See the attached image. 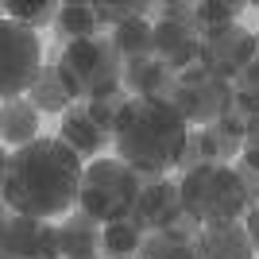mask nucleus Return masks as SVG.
Segmentation results:
<instances>
[{
  "instance_id": "1",
  "label": "nucleus",
  "mask_w": 259,
  "mask_h": 259,
  "mask_svg": "<svg viewBox=\"0 0 259 259\" xmlns=\"http://www.w3.org/2000/svg\"><path fill=\"white\" fill-rule=\"evenodd\" d=\"M81 155L70 151L58 136H39L27 147H16L0 159V197L8 213H23L35 221L70 213L81 190Z\"/></svg>"
},
{
  "instance_id": "24",
  "label": "nucleus",
  "mask_w": 259,
  "mask_h": 259,
  "mask_svg": "<svg viewBox=\"0 0 259 259\" xmlns=\"http://www.w3.org/2000/svg\"><path fill=\"white\" fill-rule=\"evenodd\" d=\"M140 259H194V244L174 232H147Z\"/></svg>"
},
{
  "instance_id": "23",
  "label": "nucleus",
  "mask_w": 259,
  "mask_h": 259,
  "mask_svg": "<svg viewBox=\"0 0 259 259\" xmlns=\"http://www.w3.org/2000/svg\"><path fill=\"white\" fill-rule=\"evenodd\" d=\"M58 8L62 4H51V0H8L4 12H8V20L23 23V27H47V23H58Z\"/></svg>"
},
{
  "instance_id": "32",
  "label": "nucleus",
  "mask_w": 259,
  "mask_h": 259,
  "mask_svg": "<svg viewBox=\"0 0 259 259\" xmlns=\"http://www.w3.org/2000/svg\"><path fill=\"white\" fill-rule=\"evenodd\" d=\"M255 259H259V255H255Z\"/></svg>"
},
{
  "instance_id": "2",
  "label": "nucleus",
  "mask_w": 259,
  "mask_h": 259,
  "mask_svg": "<svg viewBox=\"0 0 259 259\" xmlns=\"http://www.w3.org/2000/svg\"><path fill=\"white\" fill-rule=\"evenodd\" d=\"M186 140H190V124L174 108V101L143 97L128 101V108L116 120V132H112L116 159H124L140 174H166L170 166H178Z\"/></svg>"
},
{
  "instance_id": "12",
  "label": "nucleus",
  "mask_w": 259,
  "mask_h": 259,
  "mask_svg": "<svg viewBox=\"0 0 259 259\" xmlns=\"http://www.w3.org/2000/svg\"><path fill=\"white\" fill-rule=\"evenodd\" d=\"M58 140H62L70 151H77L81 159H101V151H105L108 140H112V128H105V124L93 116V108H89L85 101H77V105H70L62 112Z\"/></svg>"
},
{
  "instance_id": "6",
  "label": "nucleus",
  "mask_w": 259,
  "mask_h": 259,
  "mask_svg": "<svg viewBox=\"0 0 259 259\" xmlns=\"http://www.w3.org/2000/svg\"><path fill=\"white\" fill-rule=\"evenodd\" d=\"M43 70V43L31 27L16 20H0V97L16 101L27 97L31 81Z\"/></svg>"
},
{
  "instance_id": "18",
  "label": "nucleus",
  "mask_w": 259,
  "mask_h": 259,
  "mask_svg": "<svg viewBox=\"0 0 259 259\" xmlns=\"http://www.w3.org/2000/svg\"><path fill=\"white\" fill-rule=\"evenodd\" d=\"M27 101H31L39 112H66L70 105H77L74 93H70V85H66L62 74H58V62H51V66L39 70V77H35L31 89H27Z\"/></svg>"
},
{
  "instance_id": "9",
  "label": "nucleus",
  "mask_w": 259,
  "mask_h": 259,
  "mask_svg": "<svg viewBox=\"0 0 259 259\" xmlns=\"http://www.w3.org/2000/svg\"><path fill=\"white\" fill-rule=\"evenodd\" d=\"M259 58V35L248 27H225V31H213L201 39V66H205L213 77H225V81H236L244 70Z\"/></svg>"
},
{
  "instance_id": "14",
  "label": "nucleus",
  "mask_w": 259,
  "mask_h": 259,
  "mask_svg": "<svg viewBox=\"0 0 259 259\" xmlns=\"http://www.w3.org/2000/svg\"><path fill=\"white\" fill-rule=\"evenodd\" d=\"M124 89L132 97H143V101H174L178 74L166 62H159L155 54L132 58V62H124Z\"/></svg>"
},
{
  "instance_id": "11",
  "label": "nucleus",
  "mask_w": 259,
  "mask_h": 259,
  "mask_svg": "<svg viewBox=\"0 0 259 259\" xmlns=\"http://www.w3.org/2000/svg\"><path fill=\"white\" fill-rule=\"evenodd\" d=\"M240 151H244V140H236V136L221 132L217 124H209V128L190 132L186 151H182V159H178L174 170L190 174L197 166H232V159H240Z\"/></svg>"
},
{
  "instance_id": "7",
  "label": "nucleus",
  "mask_w": 259,
  "mask_h": 259,
  "mask_svg": "<svg viewBox=\"0 0 259 259\" xmlns=\"http://www.w3.org/2000/svg\"><path fill=\"white\" fill-rule=\"evenodd\" d=\"M232 105H236L232 81L213 77L205 66H194V70H186V74L178 77L174 108L186 116V124H194V128H209V124H217Z\"/></svg>"
},
{
  "instance_id": "20",
  "label": "nucleus",
  "mask_w": 259,
  "mask_h": 259,
  "mask_svg": "<svg viewBox=\"0 0 259 259\" xmlns=\"http://www.w3.org/2000/svg\"><path fill=\"white\" fill-rule=\"evenodd\" d=\"M143 240H147V232L136 221H112V225H105V236H101V255L105 259H140Z\"/></svg>"
},
{
  "instance_id": "17",
  "label": "nucleus",
  "mask_w": 259,
  "mask_h": 259,
  "mask_svg": "<svg viewBox=\"0 0 259 259\" xmlns=\"http://www.w3.org/2000/svg\"><path fill=\"white\" fill-rule=\"evenodd\" d=\"M39 116H43V112L27 97H16V101H4V105H0V136L8 140L12 151L39 140Z\"/></svg>"
},
{
  "instance_id": "25",
  "label": "nucleus",
  "mask_w": 259,
  "mask_h": 259,
  "mask_svg": "<svg viewBox=\"0 0 259 259\" xmlns=\"http://www.w3.org/2000/svg\"><path fill=\"white\" fill-rule=\"evenodd\" d=\"M147 12H155V4H147V0H124V4L108 0V4H97V20L101 27H120L128 20H147Z\"/></svg>"
},
{
  "instance_id": "21",
  "label": "nucleus",
  "mask_w": 259,
  "mask_h": 259,
  "mask_svg": "<svg viewBox=\"0 0 259 259\" xmlns=\"http://www.w3.org/2000/svg\"><path fill=\"white\" fill-rule=\"evenodd\" d=\"M108 39H112V47L120 51L124 62L147 58V54H155V23L151 20H128V23H120V27H112Z\"/></svg>"
},
{
  "instance_id": "28",
  "label": "nucleus",
  "mask_w": 259,
  "mask_h": 259,
  "mask_svg": "<svg viewBox=\"0 0 259 259\" xmlns=\"http://www.w3.org/2000/svg\"><path fill=\"white\" fill-rule=\"evenodd\" d=\"M248 124H251V116H248V112H244L240 105H232L225 116L217 120V128L228 132V136H236V140H244V136H248Z\"/></svg>"
},
{
  "instance_id": "13",
  "label": "nucleus",
  "mask_w": 259,
  "mask_h": 259,
  "mask_svg": "<svg viewBox=\"0 0 259 259\" xmlns=\"http://www.w3.org/2000/svg\"><path fill=\"white\" fill-rule=\"evenodd\" d=\"M155 58L166 62L174 74L182 77L186 70L201 66V31L186 27V23H155Z\"/></svg>"
},
{
  "instance_id": "5",
  "label": "nucleus",
  "mask_w": 259,
  "mask_h": 259,
  "mask_svg": "<svg viewBox=\"0 0 259 259\" xmlns=\"http://www.w3.org/2000/svg\"><path fill=\"white\" fill-rule=\"evenodd\" d=\"M140 174L132 170L124 159H93L81 174V190H77V209L89 213L97 225L112 221H132L136 201H140Z\"/></svg>"
},
{
  "instance_id": "29",
  "label": "nucleus",
  "mask_w": 259,
  "mask_h": 259,
  "mask_svg": "<svg viewBox=\"0 0 259 259\" xmlns=\"http://www.w3.org/2000/svg\"><path fill=\"white\" fill-rule=\"evenodd\" d=\"M240 162L259 170V116H251L248 124V136H244V151H240Z\"/></svg>"
},
{
  "instance_id": "8",
  "label": "nucleus",
  "mask_w": 259,
  "mask_h": 259,
  "mask_svg": "<svg viewBox=\"0 0 259 259\" xmlns=\"http://www.w3.org/2000/svg\"><path fill=\"white\" fill-rule=\"evenodd\" d=\"M0 259H62L58 225L23 213H4L0 225Z\"/></svg>"
},
{
  "instance_id": "16",
  "label": "nucleus",
  "mask_w": 259,
  "mask_h": 259,
  "mask_svg": "<svg viewBox=\"0 0 259 259\" xmlns=\"http://www.w3.org/2000/svg\"><path fill=\"white\" fill-rule=\"evenodd\" d=\"M58 236H62V259H101V236H105V225H97L89 213H70L58 225Z\"/></svg>"
},
{
  "instance_id": "15",
  "label": "nucleus",
  "mask_w": 259,
  "mask_h": 259,
  "mask_svg": "<svg viewBox=\"0 0 259 259\" xmlns=\"http://www.w3.org/2000/svg\"><path fill=\"white\" fill-rule=\"evenodd\" d=\"M194 259H255L244 221L232 225H209L194 240Z\"/></svg>"
},
{
  "instance_id": "4",
  "label": "nucleus",
  "mask_w": 259,
  "mask_h": 259,
  "mask_svg": "<svg viewBox=\"0 0 259 259\" xmlns=\"http://www.w3.org/2000/svg\"><path fill=\"white\" fill-rule=\"evenodd\" d=\"M178 186H182V209L201 228L232 225L240 217H248L251 209L236 166H197V170L182 174Z\"/></svg>"
},
{
  "instance_id": "31",
  "label": "nucleus",
  "mask_w": 259,
  "mask_h": 259,
  "mask_svg": "<svg viewBox=\"0 0 259 259\" xmlns=\"http://www.w3.org/2000/svg\"><path fill=\"white\" fill-rule=\"evenodd\" d=\"M244 228H248V240H251V248H255V255H259V205L248 209V217H244Z\"/></svg>"
},
{
  "instance_id": "22",
  "label": "nucleus",
  "mask_w": 259,
  "mask_h": 259,
  "mask_svg": "<svg viewBox=\"0 0 259 259\" xmlns=\"http://www.w3.org/2000/svg\"><path fill=\"white\" fill-rule=\"evenodd\" d=\"M244 8H248L244 0H201L197 4V31H201V39L232 27L236 16H244Z\"/></svg>"
},
{
  "instance_id": "3",
  "label": "nucleus",
  "mask_w": 259,
  "mask_h": 259,
  "mask_svg": "<svg viewBox=\"0 0 259 259\" xmlns=\"http://www.w3.org/2000/svg\"><path fill=\"white\" fill-rule=\"evenodd\" d=\"M58 74L70 85L74 101H105L124 89V58L108 35L66 43L58 54Z\"/></svg>"
},
{
  "instance_id": "30",
  "label": "nucleus",
  "mask_w": 259,
  "mask_h": 259,
  "mask_svg": "<svg viewBox=\"0 0 259 259\" xmlns=\"http://www.w3.org/2000/svg\"><path fill=\"white\" fill-rule=\"evenodd\" d=\"M236 170H240L244 190H248V201H251V205H259V170H251V166H244V162H236Z\"/></svg>"
},
{
  "instance_id": "10",
  "label": "nucleus",
  "mask_w": 259,
  "mask_h": 259,
  "mask_svg": "<svg viewBox=\"0 0 259 259\" xmlns=\"http://www.w3.org/2000/svg\"><path fill=\"white\" fill-rule=\"evenodd\" d=\"M182 217H186V209H182V186L170 182V178L143 182L140 201H136V213H132V221H136L143 232H170Z\"/></svg>"
},
{
  "instance_id": "19",
  "label": "nucleus",
  "mask_w": 259,
  "mask_h": 259,
  "mask_svg": "<svg viewBox=\"0 0 259 259\" xmlns=\"http://www.w3.org/2000/svg\"><path fill=\"white\" fill-rule=\"evenodd\" d=\"M58 35L66 43H81V39H97L101 35V20H97V4L89 0H70L58 8Z\"/></svg>"
},
{
  "instance_id": "27",
  "label": "nucleus",
  "mask_w": 259,
  "mask_h": 259,
  "mask_svg": "<svg viewBox=\"0 0 259 259\" xmlns=\"http://www.w3.org/2000/svg\"><path fill=\"white\" fill-rule=\"evenodd\" d=\"M159 20L166 23H186V27H197V4L190 0H166V4H155Z\"/></svg>"
},
{
  "instance_id": "26",
  "label": "nucleus",
  "mask_w": 259,
  "mask_h": 259,
  "mask_svg": "<svg viewBox=\"0 0 259 259\" xmlns=\"http://www.w3.org/2000/svg\"><path fill=\"white\" fill-rule=\"evenodd\" d=\"M232 93H236V105L244 108L248 116H259V58L232 81Z\"/></svg>"
}]
</instances>
